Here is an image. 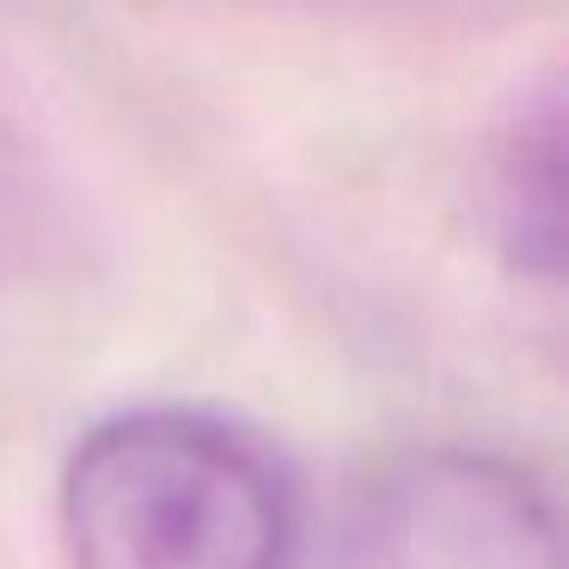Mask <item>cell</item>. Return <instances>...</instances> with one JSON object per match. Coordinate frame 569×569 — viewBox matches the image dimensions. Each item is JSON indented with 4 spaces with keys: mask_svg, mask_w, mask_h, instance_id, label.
Returning a JSON list of instances; mask_svg holds the SVG:
<instances>
[{
    "mask_svg": "<svg viewBox=\"0 0 569 569\" xmlns=\"http://www.w3.org/2000/svg\"><path fill=\"white\" fill-rule=\"evenodd\" d=\"M74 569H282L295 496L251 435L197 410L111 417L62 471Z\"/></svg>",
    "mask_w": 569,
    "mask_h": 569,
    "instance_id": "obj_1",
    "label": "cell"
},
{
    "mask_svg": "<svg viewBox=\"0 0 569 569\" xmlns=\"http://www.w3.org/2000/svg\"><path fill=\"white\" fill-rule=\"evenodd\" d=\"M337 569H563V539L515 459L435 447L368 483Z\"/></svg>",
    "mask_w": 569,
    "mask_h": 569,
    "instance_id": "obj_2",
    "label": "cell"
},
{
    "mask_svg": "<svg viewBox=\"0 0 569 569\" xmlns=\"http://www.w3.org/2000/svg\"><path fill=\"white\" fill-rule=\"evenodd\" d=\"M496 221L502 246L527 276H557L569 258L563 227V104L545 99L520 129L508 136L496 166Z\"/></svg>",
    "mask_w": 569,
    "mask_h": 569,
    "instance_id": "obj_3",
    "label": "cell"
}]
</instances>
